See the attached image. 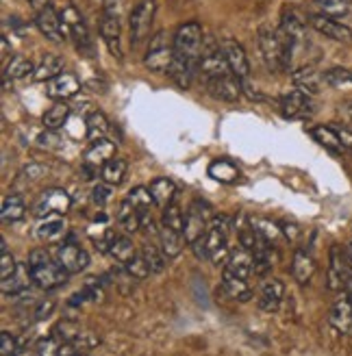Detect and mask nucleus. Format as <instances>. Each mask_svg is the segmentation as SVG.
<instances>
[{
    "instance_id": "18",
    "label": "nucleus",
    "mask_w": 352,
    "mask_h": 356,
    "mask_svg": "<svg viewBox=\"0 0 352 356\" xmlns=\"http://www.w3.org/2000/svg\"><path fill=\"white\" fill-rule=\"evenodd\" d=\"M328 322L337 332L352 334V302L346 296V291L342 298H337L335 302H333L330 313H328Z\"/></svg>"
},
{
    "instance_id": "31",
    "label": "nucleus",
    "mask_w": 352,
    "mask_h": 356,
    "mask_svg": "<svg viewBox=\"0 0 352 356\" xmlns=\"http://www.w3.org/2000/svg\"><path fill=\"white\" fill-rule=\"evenodd\" d=\"M311 137L318 141L320 146H324L328 152H333V154H342V152H346V148H344V144H342V139H339V135H337V131L333 129V127H313L311 129Z\"/></svg>"
},
{
    "instance_id": "2",
    "label": "nucleus",
    "mask_w": 352,
    "mask_h": 356,
    "mask_svg": "<svg viewBox=\"0 0 352 356\" xmlns=\"http://www.w3.org/2000/svg\"><path fill=\"white\" fill-rule=\"evenodd\" d=\"M29 274H31V282L38 284L40 289L52 291V289H59L67 282V272L63 267L52 261L50 254L44 250V248H38L29 254Z\"/></svg>"
},
{
    "instance_id": "12",
    "label": "nucleus",
    "mask_w": 352,
    "mask_h": 356,
    "mask_svg": "<svg viewBox=\"0 0 352 356\" xmlns=\"http://www.w3.org/2000/svg\"><path fill=\"white\" fill-rule=\"evenodd\" d=\"M209 230L207 224V213L202 209L200 202H193L189 207V211L185 213V228H183V237L187 245H193L196 241H200Z\"/></svg>"
},
{
    "instance_id": "26",
    "label": "nucleus",
    "mask_w": 352,
    "mask_h": 356,
    "mask_svg": "<svg viewBox=\"0 0 352 356\" xmlns=\"http://www.w3.org/2000/svg\"><path fill=\"white\" fill-rule=\"evenodd\" d=\"M222 289L228 293V298H233L237 302L253 300V289L248 287V282L239 276H235V274H231L228 270L222 272Z\"/></svg>"
},
{
    "instance_id": "20",
    "label": "nucleus",
    "mask_w": 352,
    "mask_h": 356,
    "mask_svg": "<svg viewBox=\"0 0 352 356\" xmlns=\"http://www.w3.org/2000/svg\"><path fill=\"white\" fill-rule=\"evenodd\" d=\"M350 265L348 254L339 245H333L330 250V265H328V289L330 291H342L344 289V274Z\"/></svg>"
},
{
    "instance_id": "39",
    "label": "nucleus",
    "mask_w": 352,
    "mask_h": 356,
    "mask_svg": "<svg viewBox=\"0 0 352 356\" xmlns=\"http://www.w3.org/2000/svg\"><path fill=\"white\" fill-rule=\"evenodd\" d=\"M31 74H35V65L31 59L26 57H13L11 63L5 67V76L11 81H20V79H29Z\"/></svg>"
},
{
    "instance_id": "5",
    "label": "nucleus",
    "mask_w": 352,
    "mask_h": 356,
    "mask_svg": "<svg viewBox=\"0 0 352 356\" xmlns=\"http://www.w3.org/2000/svg\"><path fill=\"white\" fill-rule=\"evenodd\" d=\"M154 13H157L154 0H139V3L133 7V11L129 15V31H131L133 48L142 46L148 40L152 22H154Z\"/></svg>"
},
{
    "instance_id": "32",
    "label": "nucleus",
    "mask_w": 352,
    "mask_h": 356,
    "mask_svg": "<svg viewBox=\"0 0 352 356\" xmlns=\"http://www.w3.org/2000/svg\"><path fill=\"white\" fill-rule=\"evenodd\" d=\"M63 72V61L57 55H44V59L40 61V65L35 67L33 79L40 83H48L55 76H59Z\"/></svg>"
},
{
    "instance_id": "37",
    "label": "nucleus",
    "mask_w": 352,
    "mask_h": 356,
    "mask_svg": "<svg viewBox=\"0 0 352 356\" xmlns=\"http://www.w3.org/2000/svg\"><path fill=\"white\" fill-rule=\"evenodd\" d=\"M100 176H102V181L107 185H111V187L120 185L122 181H125V176H127V161H125V159H120V156H113L111 161L100 170Z\"/></svg>"
},
{
    "instance_id": "1",
    "label": "nucleus",
    "mask_w": 352,
    "mask_h": 356,
    "mask_svg": "<svg viewBox=\"0 0 352 356\" xmlns=\"http://www.w3.org/2000/svg\"><path fill=\"white\" fill-rule=\"evenodd\" d=\"M205 48V33L198 22H185L174 33V61L170 67V79L181 89H189L193 76L198 74Z\"/></svg>"
},
{
    "instance_id": "50",
    "label": "nucleus",
    "mask_w": 352,
    "mask_h": 356,
    "mask_svg": "<svg viewBox=\"0 0 352 356\" xmlns=\"http://www.w3.org/2000/svg\"><path fill=\"white\" fill-rule=\"evenodd\" d=\"M20 352V343L15 341V337L7 330L0 332V356H13Z\"/></svg>"
},
{
    "instance_id": "4",
    "label": "nucleus",
    "mask_w": 352,
    "mask_h": 356,
    "mask_svg": "<svg viewBox=\"0 0 352 356\" xmlns=\"http://www.w3.org/2000/svg\"><path fill=\"white\" fill-rule=\"evenodd\" d=\"M172 61H174V38H170L166 31L154 33L148 44V50H146L144 65L150 70V72L166 74V72H170Z\"/></svg>"
},
{
    "instance_id": "42",
    "label": "nucleus",
    "mask_w": 352,
    "mask_h": 356,
    "mask_svg": "<svg viewBox=\"0 0 352 356\" xmlns=\"http://www.w3.org/2000/svg\"><path fill=\"white\" fill-rule=\"evenodd\" d=\"M322 79L328 87H335V89L352 87V70L350 67H330L322 74Z\"/></svg>"
},
{
    "instance_id": "25",
    "label": "nucleus",
    "mask_w": 352,
    "mask_h": 356,
    "mask_svg": "<svg viewBox=\"0 0 352 356\" xmlns=\"http://www.w3.org/2000/svg\"><path fill=\"white\" fill-rule=\"evenodd\" d=\"M115 220H118V226L125 230L127 235H133V233H137V230H142V216H139L137 207L131 204L129 200L120 202Z\"/></svg>"
},
{
    "instance_id": "46",
    "label": "nucleus",
    "mask_w": 352,
    "mask_h": 356,
    "mask_svg": "<svg viewBox=\"0 0 352 356\" xmlns=\"http://www.w3.org/2000/svg\"><path fill=\"white\" fill-rule=\"evenodd\" d=\"M17 272V265L15 259L11 257V252L7 250V243L5 239L0 241V280H7Z\"/></svg>"
},
{
    "instance_id": "58",
    "label": "nucleus",
    "mask_w": 352,
    "mask_h": 356,
    "mask_svg": "<svg viewBox=\"0 0 352 356\" xmlns=\"http://www.w3.org/2000/svg\"><path fill=\"white\" fill-rule=\"evenodd\" d=\"M74 356H92V354H87V352H85V350H81V352H77V354H74Z\"/></svg>"
},
{
    "instance_id": "30",
    "label": "nucleus",
    "mask_w": 352,
    "mask_h": 356,
    "mask_svg": "<svg viewBox=\"0 0 352 356\" xmlns=\"http://www.w3.org/2000/svg\"><path fill=\"white\" fill-rule=\"evenodd\" d=\"M150 195H152V200L157 207H161L166 209L168 204L174 202V195H176V185L170 181V178L161 176V178H154V181L150 183Z\"/></svg>"
},
{
    "instance_id": "9",
    "label": "nucleus",
    "mask_w": 352,
    "mask_h": 356,
    "mask_svg": "<svg viewBox=\"0 0 352 356\" xmlns=\"http://www.w3.org/2000/svg\"><path fill=\"white\" fill-rule=\"evenodd\" d=\"M55 261L63 267L67 274H81L90 265V254L74 241H63L57 245Z\"/></svg>"
},
{
    "instance_id": "34",
    "label": "nucleus",
    "mask_w": 352,
    "mask_h": 356,
    "mask_svg": "<svg viewBox=\"0 0 352 356\" xmlns=\"http://www.w3.org/2000/svg\"><path fill=\"white\" fill-rule=\"evenodd\" d=\"M65 235V224L61 220V216H52L46 218V222H42L38 226V237L46 243H55Z\"/></svg>"
},
{
    "instance_id": "48",
    "label": "nucleus",
    "mask_w": 352,
    "mask_h": 356,
    "mask_svg": "<svg viewBox=\"0 0 352 356\" xmlns=\"http://www.w3.org/2000/svg\"><path fill=\"white\" fill-rule=\"evenodd\" d=\"M61 341L57 339V337H42V339L38 341V346H35V354L38 356H59L61 354Z\"/></svg>"
},
{
    "instance_id": "55",
    "label": "nucleus",
    "mask_w": 352,
    "mask_h": 356,
    "mask_svg": "<svg viewBox=\"0 0 352 356\" xmlns=\"http://www.w3.org/2000/svg\"><path fill=\"white\" fill-rule=\"evenodd\" d=\"M29 3H31L33 11H40V9H44L46 5H50V0H29Z\"/></svg>"
},
{
    "instance_id": "44",
    "label": "nucleus",
    "mask_w": 352,
    "mask_h": 356,
    "mask_svg": "<svg viewBox=\"0 0 352 356\" xmlns=\"http://www.w3.org/2000/svg\"><path fill=\"white\" fill-rule=\"evenodd\" d=\"M127 200H129L131 204H135L139 213L150 211V207L154 204V200H152V195H150V189H148V187H133V189L129 191V198H127Z\"/></svg>"
},
{
    "instance_id": "53",
    "label": "nucleus",
    "mask_w": 352,
    "mask_h": 356,
    "mask_svg": "<svg viewBox=\"0 0 352 356\" xmlns=\"http://www.w3.org/2000/svg\"><path fill=\"white\" fill-rule=\"evenodd\" d=\"M333 129L337 131V135H339V139H342L344 148L352 152V131H350V129H344V127H337V124H333Z\"/></svg>"
},
{
    "instance_id": "56",
    "label": "nucleus",
    "mask_w": 352,
    "mask_h": 356,
    "mask_svg": "<svg viewBox=\"0 0 352 356\" xmlns=\"http://www.w3.org/2000/svg\"><path fill=\"white\" fill-rule=\"evenodd\" d=\"M13 356H38V354H33V352H29V350H20V352L13 354Z\"/></svg>"
},
{
    "instance_id": "33",
    "label": "nucleus",
    "mask_w": 352,
    "mask_h": 356,
    "mask_svg": "<svg viewBox=\"0 0 352 356\" xmlns=\"http://www.w3.org/2000/svg\"><path fill=\"white\" fill-rule=\"evenodd\" d=\"M109 254L120 263V265H127L129 261H133L139 252H137V248L135 243L129 239V235H118L109 248Z\"/></svg>"
},
{
    "instance_id": "40",
    "label": "nucleus",
    "mask_w": 352,
    "mask_h": 356,
    "mask_svg": "<svg viewBox=\"0 0 352 356\" xmlns=\"http://www.w3.org/2000/svg\"><path fill=\"white\" fill-rule=\"evenodd\" d=\"M142 254H144L146 263L150 265L152 274H159V272H163V270H166L168 257L163 254L161 248H157L152 241H146V243H144V248H142Z\"/></svg>"
},
{
    "instance_id": "23",
    "label": "nucleus",
    "mask_w": 352,
    "mask_h": 356,
    "mask_svg": "<svg viewBox=\"0 0 352 356\" xmlns=\"http://www.w3.org/2000/svg\"><path fill=\"white\" fill-rule=\"evenodd\" d=\"M207 89L224 102H235L241 96V83L235 74H228V76H222L218 81L207 83Z\"/></svg>"
},
{
    "instance_id": "17",
    "label": "nucleus",
    "mask_w": 352,
    "mask_h": 356,
    "mask_svg": "<svg viewBox=\"0 0 352 356\" xmlns=\"http://www.w3.org/2000/svg\"><path fill=\"white\" fill-rule=\"evenodd\" d=\"M283 298H285V284H283V280H278V278H268L266 282L261 284V289H259L257 305H259L261 311L274 313V311H278V307H280V302H283Z\"/></svg>"
},
{
    "instance_id": "24",
    "label": "nucleus",
    "mask_w": 352,
    "mask_h": 356,
    "mask_svg": "<svg viewBox=\"0 0 352 356\" xmlns=\"http://www.w3.org/2000/svg\"><path fill=\"white\" fill-rule=\"evenodd\" d=\"M291 81H294V87L301 89V92L309 94V96H315L320 92V85L324 83L322 74H318V70L311 67V65H305L301 70H296L291 74Z\"/></svg>"
},
{
    "instance_id": "3",
    "label": "nucleus",
    "mask_w": 352,
    "mask_h": 356,
    "mask_svg": "<svg viewBox=\"0 0 352 356\" xmlns=\"http://www.w3.org/2000/svg\"><path fill=\"white\" fill-rule=\"evenodd\" d=\"M259 50L263 55V61H266L270 72H280V70H287L289 67V55L278 38V31H274L272 26L263 24L259 29Z\"/></svg>"
},
{
    "instance_id": "45",
    "label": "nucleus",
    "mask_w": 352,
    "mask_h": 356,
    "mask_svg": "<svg viewBox=\"0 0 352 356\" xmlns=\"http://www.w3.org/2000/svg\"><path fill=\"white\" fill-rule=\"evenodd\" d=\"M125 270H127L135 280H146V278L152 274L150 265L146 263V259H144V254H142V252H139L133 261H129V263L125 265Z\"/></svg>"
},
{
    "instance_id": "43",
    "label": "nucleus",
    "mask_w": 352,
    "mask_h": 356,
    "mask_svg": "<svg viewBox=\"0 0 352 356\" xmlns=\"http://www.w3.org/2000/svg\"><path fill=\"white\" fill-rule=\"evenodd\" d=\"M161 224L163 226H170L174 230H179V233H183V228H185V216L181 213V207L179 204H168L161 213Z\"/></svg>"
},
{
    "instance_id": "36",
    "label": "nucleus",
    "mask_w": 352,
    "mask_h": 356,
    "mask_svg": "<svg viewBox=\"0 0 352 356\" xmlns=\"http://www.w3.org/2000/svg\"><path fill=\"white\" fill-rule=\"evenodd\" d=\"M83 332V326L77 322V319H61L55 326H52V337H57L61 343H74L77 337Z\"/></svg>"
},
{
    "instance_id": "41",
    "label": "nucleus",
    "mask_w": 352,
    "mask_h": 356,
    "mask_svg": "<svg viewBox=\"0 0 352 356\" xmlns=\"http://www.w3.org/2000/svg\"><path fill=\"white\" fill-rule=\"evenodd\" d=\"M85 122H87V135H90L94 141L107 137V133H109V120H107V115H104V113L94 111V113H90V118H87Z\"/></svg>"
},
{
    "instance_id": "54",
    "label": "nucleus",
    "mask_w": 352,
    "mask_h": 356,
    "mask_svg": "<svg viewBox=\"0 0 352 356\" xmlns=\"http://www.w3.org/2000/svg\"><path fill=\"white\" fill-rule=\"evenodd\" d=\"M344 291H346V296L352 302V265H348V270L344 274Z\"/></svg>"
},
{
    "instance_id": "52",
    "label": "nucleus",
    "mask_w": 352,
    "mask_h": 356,
    "mask_svg": "<svg viewBox=\"0 0 352 356\" xmlns=\"http://www.w3.org/2000/svg\"><path fill=\"white\" fill-rule=\"evenodd\" d=\"M109 198H111V185L102 183V185H96V187H94V191H92V200H94V204L104 207V204L109 202Z\"/></svg>"
},
{
    "instance_id": "57",
    "label": "nucleus",
    "mask_w": 352,
    "mask_h": 356,
    "mask_svg": "<svg viewBox=\"0 0 352 356\" xmlns=\"http://www.w3.org/2000/svg\"><path fill=\"white\" fill-rule=\"evenodd\" d=\"M348 259H350V263H352V239H350V243H348Z\"/></svg>"
},
{
    "instance_id": "13",
    "label": "nucleus",
    "mask_w": 352,
    "mask_h": 356,
    "mask_svg": "<svg viewBox=\"0 0 352 356\" xmlns=\"http://www.w3.org/2000/svg\"><path fill=\"white\" fill-rule=\"evenodd\" d=\"M81 92V81L72 72H61L52 81L46 83V94L55 102H65L70 98H74Z\"/></svg>"
},
{
    "instance_id": "8",
    "label": "nucleus",
    "mask_w": 352,
    "mask_h": 356,
    "mask_svg": "<svg viewBox=\"0 0 352 356\" xmlns=\"http://www.w3.org/2000/svg\"><path fill=\"white\" fill-rule=\"evenodd\" d=\"M61 20L65 26V35L77 44L81 52H92V40H90V31H87L83 15L77 11L74 5H67L61 13Z\"/></svg>"
},
{
    "instance_id": "51",
    "label": "nucleus",
    "mask_w": 352,
    "mask_h": 356,
    "mask_svg": "<svg viewBox=\"0 0 352 356\" xmlns=\"http://www.w3.org/2000/svg\"><path fill=\"white\" fill-rule=\"evenodd\" d=\"M55 309H57V300H52V298L40 300V305L35 307V319H38V322H44V319H48L52 313H55Z\"/></svg>"
},
{
    "instance_id": "29",
    "label": "nucleus",
    "mask_w": 352,
    "mask_h": 356,
    "mask_svg": "<svg viewBox=\"0 0 352 356\" xmlns=\"http://www.w3.org/2000/svg\"><path fill=\"white\" fill-rule=\"evenodd\" d=\"M183 233H179V230H174L170 226H163L159 228V243H161V250L163 254L170 259H176L181 252H183Z\"/></svg>"
},
{
    "instance_id": "10",
    "label": "nucleus",
    "mask_w": 352,
    "mask_h": 356,
    "mask_svg": "<svg viewBox=\"0 0 352 356\" xmlns=\"http://www.w3.org/2000/svg\"><path fill=\"white\" fill-rule=\"evenodd\" d=\"M35 24H38L40 33L44 35L46 40L55 42V44H61L63 38H65V26H63V20L61 15L55 11L52 5H46L44 9L35 11Z\"/></svg>"
},
{
    "instance_id": "14",
    "label": "nucleus",
    "mask_w": 352,
    "mask_h": 356,
    "mask_svg": "<svg viewBox=\"0 0 352 356\" xmlns=\"http://www.w3.org/2000/svg\"><path fill=\"white\" fill-rule=\"evenodd\" d=\"M280 111H283V115L289 118V120L307 118V115L313 113L311 96L301 92V89H291V92L280 96Z\"/></svg>"
},
{
    "instance_id": "28",
    "label": "nucleus",
    "mask_w": 352,
    "mask_h": 356,
    "mask_svg": "<svg viewBox=\"0 0 352 356\" xmlns=\"http://www.w3.org/2000/svg\"><path fill=\"white\" fill-rule=\"evenodd\" d=\"M207 172L214 181L224 183V185L237 183V178H239V168L233 161H228V159H216V161H211Z\"/></svg>"
},
{
    "instance_id": "19",
    "label": "nucleus",
    "mask_w": 352,
    "mask_h": 356,
    "mask_svg": "<svg viewBox=\"0 0 352 356\" xmlns=\"http://www.w3.org/2000/svg\"><path fill=\"white\" fill-rule=\"evenodd\" d=\"M253 267H255V254L253 250H248V248L243 245H237L231 250V254H228V261L224 265V270H228L231 274L248 280L250 274H253Z\"/></svg>"
},
{
    "instance_id": "6",
    "label": "nucleus",
    "mask_w": 352,
    "mask_h": 356,
    "mask_svg": "<svg viewBox=\"0 0 352 356\" xmlns=\"http://www.w3.org/2000/svg\"><path fill=\"white\" fill-rule=\"evenodd\" d=\"M205 252H207V261H211L214 265H222L228 261L231 248H228V228L224 220L216 218L211 222L205 235Z\"/></svg>"
},
{
    "instance_id": "22",
    "label": "nucleus",
    "mask_w": 352,
    "mask_h": 356,
    "mask_svg": "<svg viewBox=\"0 0 352 356\" xmlns=\"http://www.w3.org/2000/svg\"><path fill=\"white\" fill-rule=\"evenodd\" d=\"M100 38L107 44L109 52L115 59H122V48H120V17L102 13L100 17Z\"/></svg>"
},
{
    "instance_id": "16",
    "label": "nucleus",
    "mask_w": 352,
    "mask_h": 356,
    "mask_svg": "<svg viewBox=\"0 0 352 356\" xmlns=\"http://www.w3.org/2000/svg\"><path fill=\"white\" fill-rule=\"evenodd\" d=\"M222 50H224V57H226L228 67H231V72L239 81H248L250 63H248V57H246V50L241 48V44H237L235 40H224Z\"/></svg>"
},
{
    "instance_id": "11",
    "label": "nucleus",
    "mask_w": 352,
    "mask_h": 356,
    "mask_svg": "<svg viewBox=\"0 0 352 356\" xmlns=\"http://www.w3.org/2000/svg\"><path fill=\"white\" fill-rule=\"evenodd\" d=\"M115 156V144L111 139H96L92 141V146L85 150L83 154V165L85 170H90V174H96L98 170H102L111 159Z\"/></svg>"
},
{
    "instance_id": "49",
    "label": "nucleus",
    "mask_w": 352,
    "mask_h": 356,
    "mask_svg": "<svg viewBox=\"0 0 352 356\" xmlns=\"http://www.w3.org/2000/svg\"><path fill=\"white\" fill-rule=\"evenodd\" d=\"M72 346H74L79 352H81V350H92V348L100 346V334H96L94 330H85V328H83V332L77 337Z\"/></svg>"
},
{
    "instance_id": "47",
    "label": "nucleus",
    "mask_w": 352,
    "mask_h": 356,
    "mask_svg": "<svg viewBox=\"0 0 352 356\" xmlns=\"http://www.w3.org/2000/svg\"><path fill=\"white\" fill-rule=\"evenodd\" d=\"M328 17H339L348 13V0H313Z\"/></svg>"
},
{
    "instance_id": "21",
    "label": "nucleus",
    "mask_w": 352,
    "mask_h": 356,
    "mask_svg": "<svg viewBox=\"0 0 352 356\" xmlns=\"http://www.w3.org/2000/svg\"><path fill=\"white\" fill-rule=\"evenodd\" d=\"M315 270H318L315 259L305 250V248H296L294 257H291V276H294V280L298 284H309Z\"/></svg>"
},
{
    "instance_id": "38",
    "label": "nucleus",
    "mask_w": 352,
    "mask_h": 356,
    "mask_svg": "<svg viewBox=\"0 0 352 356\" xmlns=\"http://www.w3.org/2000/svg\"><path fill=\"white\" fill-rule=\"evenodd\" d=\"M29 278H31L29 265H26V272L22 270V267H17V272L11 278L0 282V287H3V293L5 296H20V293H24L29 289Z\"/></svg>"
},
{
    "instance_id": "15",
    "label": "nucleus",
    "mask_w": 352,
    "mask_h": 356,
    "mask_svg": "<svg viewBox=\"0 0 352 356\" xmlns=\"http://www.w3.org/2000/svg\"><path fill=\"white\" fill-rule=\"evenodd\" d=\"M309 24H311L315 31H318V33H322L324 38H328V40H335V42H352V31H350L346 24L337 22L335 17H328V15H324V13H315V15L309 17Z\"/></svg>"
},
{
    "instance_id": "27",
    "label": "nucleus",
    "mask_w": 352,
    "mask_h": 356,
    "mask_svg": "<svg viewBox=\"0 0 352 356\" xmlns=\"http://www.w3.org/2000/svg\"><path fill=\"white\" fill-rule=\"evenodd\" d=\"M70 115H72V109H70L65 102H52L46 109V113L42 115V124L46 131H59L67 124Z\"/></svg>"
},
{
    "instance_id": "35",
    "label": "nucleus",
    "mask_w": 352,
    "mask_h": 356,
    "mask_svg": "<svg viewBox=\"0 0 352 356\" xmlns=\"http://www.w3.org/2000/svg\"><path fill=\"white\" fill-rule=\"evenodd\" d=\"M24 213H26V204L17 193H9L3 200V213H0V218H3L5 224L20 222L24 218Z\"/></svg>"
},
{
    "instance_id": "7",
    "label": "nucleus",
    "mask_w": 352,
    "mask_h": 356,
    "mask_svg": "<svg viewBox=\"0 0 352 356\" xmlns=\"http://www.w3.org/2000/svg\"><path fill=\"white\" fill-rule=\"evenodd\" d=\"M70 207H72V198L67 195V191H63L59 187H50L40 195L38 204H35V216L38 218L65 216Z\"/></svg>"
}]
</instances>
